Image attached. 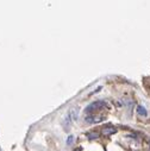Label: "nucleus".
I'll return each instance as SVG.
<instances>
[{
  "instance_id": "f257e3e1",
  "label": "nucleus",
  "mask_w": 150,
  "mask_h": 151,
  "mask_svg": "<svg viewBox=\"0 0 150 151\" xmlns=\"http://www.w3.org/2000/svg\"><path fill=\"white\" fill-rule=\"evenodd\" d=\"M105 107H107L106 101H104V100H98V101H94V102H92V104H89L87 107L85 108V112L89 114V113L97 112V111H100V109L105 108Z\"/></svg>"
},
{
  "instance_id": "f03ea898",
  "label": "nucleus",
  "mask_w": 150,
  "mask_h": 151,
  "mask_svg": "<svg viewBox=\"0 0 150 151\" xmlns=\"http://www.w3.org/2000/svg\"><path fill=\"white\" fill-rule=\"evenodd\" d=\"M79 117V108H72L68 112V114L65 117V126L66 128H68V126H70V124H72L74 120H76Z\"/></svg>"
},
{
  "instance_id": "7ed1b4c3",
  "label": "nucleus",
  "mask_w": 150,
  "mask_h": 151,
  "mask_svg": "<svg viewBox=\"0 0 150 151\" xmlns=\"http://www.w3.org/2000/svg\"><path fill=\"white\" fill-rule=\"evenodd\" d=\"M105 119V117L102 115H94V114H89L85 118V123L87 124H97V123H100Z\"/></svg>"
},
{
  "instance_id": "20e7f679",
  "label": "nucleus",
  "mask_w": 150,
  "mask_h": 151,
  "mask_svg": "<svg viewBox=\"0 0 150 151\" xmlns=\"http://www.w3.org/2000/svg\"><path fill=\"white\" fill-rule=\"evenodd\" d=\"M117 132V129L116 128H113V126H110V128H105L104 130H102V134L104 136H111V134H113V133H116Z\"/></svg>"
},
{
  "instance_id": "39448f33",
  "label": "nucleus",
  "mask_w": 150,
  "mask_h": 151,
  "mask_svg": "<svg viewBox=\"0 0 150 151\" xmlns=\"http://www.w3.org/2000/svg\"><path fill=\"white\" fill-rule=\"evenodd\" d=\"M137 113H138L139 115H143V117H145V115L148 114L147 109H145L143 106H138V107H137Z\"/></svg>"
},
{
  "instance_id": "423d86ee",
  "label": "nucleus",
  "mask_w": 150,
  "mask_h": 151,
  "mask_svg": "<svg viewBox=\"0 0 150 151\" xmlns=\"http://www.w3.org/2000/svg\"><path fill=\"white\" fill-rule=\"evenodd\" d=\"M86 136L89 139H97V138H99V133L98 132H88V133H86Z\"/></svg>"
},
{
  "instance_id": "0eeeda50",
  "label": "nucleus",
  "mask_w": 150,
  "mask_h": 151,
  "mask_svg": "<svg viewBox=\"0 0 150 151\" xmlns=\"http://www.w3.org/2000/svg\"><path fill=\"white\" fill-rule=\"evenodd\" d=\"M73 138H74L73 136H69V137H68V144H70V143L73 142Z\"/></svg>"
},
{
  "instance_id": "6e6552de",
  "label": "nucleus",
  "mask_w": 150,
  "mask_h": 151,
  "mask_svg": "<svg viewBox=\"0 0 150 151\" xmlns=\"http://www.w3.org/2000/svg\"><path fill=\"white\" fill-rule=\"evenodd\" d=\"M149 146H150V140H149Z\"/></svg>"
},
{
  "instance_id": "1a4fd4ad",
  "label": "nucleus",
  "mask_w": 150,
  "mask_h": 151,
  "mask_svg": "<svg viewBox=\"0 0 150 151\" xmlns=\"http://www.w3.org/2000/svg\"><path fill=\"white\" fill-rule=\"evenodd\" d=\"M0 151H1V149H0Z\"/></svg>"
}]
</instances>
